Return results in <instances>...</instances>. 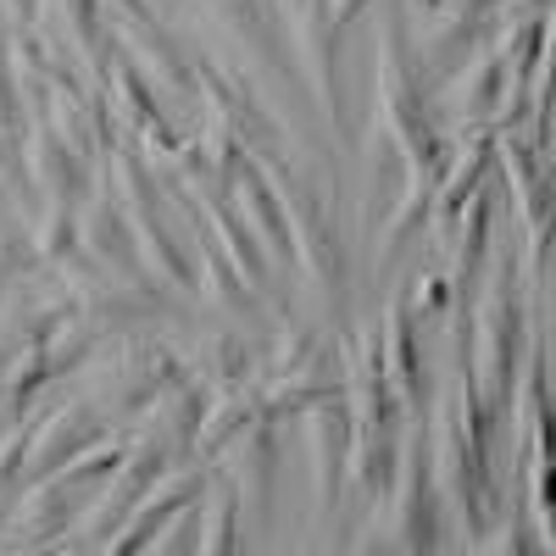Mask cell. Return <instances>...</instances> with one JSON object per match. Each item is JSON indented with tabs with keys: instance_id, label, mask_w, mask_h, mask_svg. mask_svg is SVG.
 <instances>
[{
	"instance_id": "obj_3",
	"label": "cell",
	"mask_w": 556,
	"mask_h": 556,
	"mask_svg": "<svg viewBox=\"0 0 556 556\" xmlns=\"http://www.w3.org/2000/svg\"><path fill=\"white\" fill-rule=\"evenodd\" d=\"M228 473H235V495L251 506V513H262L267 518V473H273V434H267V424L262 417H251V429H245V440H235L228 445Z\"/></svg>"
},
{
	"instance_id": "obj_7",
	"label": "cell",
	"mask_w": 556,
	"mask_h": 556,
	"mask_svg": "<svg viewBox=\"0 0 556 556\" xmlns=\"http://www.w3.org/2000/svg\"><path fill=\"white\" fill-rule=\"evenodd\" d=\"M235 501H240L235 484H217V490H212V534L201 540L206 551H228V545H235V540H228V518H235Z\"/></svg>"
},
{
	"instance_id": "obj_1",
	"label": "cell",
	"mask_w": 556,
	"mask_h": 556,
	"mask_svg": "<svg viewBox=\"0 0 556 556\" xmlns=\"http://www.w3.org/2000/svg\"><path fill=\"white\" fill-rule=\"evenodd\" d=\"M513 334H518L513 278L495 273V285L484 290V306H479V374H484L490 401H501L506 379H513Z\"/></svg>"
},
{
	"instance_id": "obj_2",
	"label": "cell",
	"mask_w": 556,
	"mask_h": 556,
	"mask_svg": "<svg viewBox=\"0 0 556 556\" xmlns=\"http://www.w3.org/2000/svg\"><path fill=\"white\" fill-rule=\"evenodd\" d=\"M89 434H96V424H89V406H84V401H67V406H56V412L39 424L34 445L23 451L28 473L39 479L45 468H62V462H67L78 445H89Z\"/></svg>"
},
{
	"instance_id": "obj_8",
	"label": "cell",
	"mask_w": 556,
	"mask_h": 556,
	"mask_svg": "<svg viewBox=\"0 0 556 556\" xmlns=\"http://www.w3.org/2000/svg\"><path fill=\"white\" fill-rule=\"evenodd\" d=\"M201 351H206V379H240L245 374V356L235 340H206Z\"/></svg>"
},
{
	"instance_id": "obj_6",
	"label": "cell",
	"mask_w": 556,
	"mask_h": 556,
	"mask_svg": "<svg viewBox=\"0 0 556 556\" xmlns=\"http://www.w3.org/2000/svg\"><path fill=\"white\" fill-rule=\"evenodd\" d=\"M195 484H201V473H184V479H167L162 484V495H151L146 501V513H139V518H128L123 523V540H112V551H128V545H146V529L167 513V506H178V501H190L195 495Z\"/></svg>"
},
{
	"instance_id": "obj_10",
	"label": "cell",
	"mask_w": 556,
	"mask_h": 556,
	"mask_svg": "<svg viewBox=\"0 0 556 556\" xmlns=\"http://www.w3.org/2000/svg\"><path fill=\"white\" fill-rule=\"evenodd\" d=\"M23 451H28V445H17V434H12L7 445H0V501L12 495V479H17V462H23Z\"/></svg>"
},
{
	"instance_id": "obj_5",
	"label": "cell",
	"mask_w": 556,
	"mask_h": 556,
	"mask_svg": "<svg viewBox=\"0 0 556 556\" xmlns=\"http://www.w3.org/2000/svg\"><path fill=\"white\" fill-rule=\"evenodd\" d=\"M84 240H89V256L96 262H106V267H128V251H123V223H117V212H112V201L101 195L96 206H89V217H84Z\"/></svg>"
},
{
	"instance_id": "obj_11",
	"label": "cell",
	"mask_w": 556,
	"mask_h": 556,
	"mask_svg": "<svg viewBox=\"0 0 556 556\" xmlns=\"http://www.w3.org/2000/svg\"><path fill=\"white\" fill-rule=\"evenodd\" d=\"M351 7H362V0H334V23H340V17H351Z\"/></svg>"
},
{
	"instance_id": "obj_9",
	"label": "cell",
	"mask_w": 556,
	"mask_h": 556,
	"mask_svg": "<svg viewBox=\"0 0 556 556\" xmlns=\"http://www.w3.org/2000/svg\"><path fill=\"white\" fill-rule=\"evenodd\" d=\"M62 206H67V201H56V206H51V217H45L51 228H39V251H45V256H67L73 228H67V212H62Z\"/></svg>"
},
{
	"instance_id": "obj_4",
	"label": "cell",
	"mask_w": 556,
	"mask_h": 556,
	"mask_svg": "<svg viewBox=\"0 0 556 556\" xmlns=\"http://www.w3.org/2000/svg\"><path fill=\"white\" fill-rule=\"evenodd\" d=\"M345 412L340 406H323L312 417V456H317V490H323V506H334L340 495V462H345Z\"/></svg>"
}]
</instances>
